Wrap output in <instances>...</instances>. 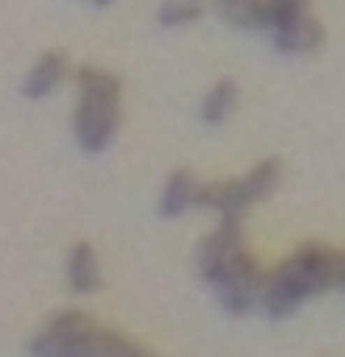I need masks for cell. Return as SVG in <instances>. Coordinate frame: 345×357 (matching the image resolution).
Wrapping results in <instances>:
<instances>
[{"label":"cell","instance_id":"6da1fadb","mask_svg":"<svg viewBox=\"0 0 345 357\" xmlns=\"http://www.w3.org/2000/svg\"><path fill=\"white\" fill-rule=\"evenodd\" d=\"M194 261H198V278L215 290V298H219V307H223L228 315H249V311H257L265 273H261L257 257L249 252L240 223H223V219H219L215 231L203 236Z\"/></svg>","mask_w":345,"mask_h":357},{"label":"cell","instance_id":"7a4b0ae2","mask_svg":"<svg viewBox=\"0 0 345 357\" xmlns=\"http://www.w3.org/2000/svg\"><path fill=\"white\" fill-rule=\"evenodd\" d=\"M341 269H345V252H337L328 244H316V240L299 244L274 273H265L257 311L270 315V319H286L311 294H324V290L341 286Z\"/></svg>","mask_w":345,"mask_h":357},{"label":"cell","instance_id":"3957f363","mask_svg":"<svg viewBox=\"0 0 345 357\" xmlns=\"http://www.w3.org/2000/svg\"><path fill=\"white\" fill-rule=\"evenodd\" d=\"M76 80V109H72V139L85 155H101L118 126H122V84L114 72L85 63L72 72Z\"/></svg>","mask_w":345,"mask_h":357},{"label":"cell","instance_id":"277c9868","mask_svg":"<svg viewBox=\"0 0 345 357\" xmlns=\"http://www.w3.org/2000/svg\"><path fill=\"white\" fill-rule=\"evenodd\" d=\"M101 324L89 311H55L34 336H30V357H89Z\"/></svg>","mask_w":345,"mask_h":357},{"label":"cell","instance_id":"5b68a950","mask_svg":"<svg viewBox=\"0 0 345 357\" xmlns=\"http://www.w3.org/2000/svg\"><path fill=\"white\" fill-rule=\"evenodd\" d=\"M64 282H68V290L80 294V298H89V294H97V290L105 286L101 257H97V248H93L89 240H76V244L68 248V257H64Z\"/></svg>","mask_w":345,"mask_h":357},{"label":"cell","instance_id":"8992f818","mask_svg":"<svg viewBox=\"0 0 345 357\" xmlns=\"http://www.w3.org/2000/svg\"><path fill=\"white\" fill-rule=\"evenodd\" d=\"M270 38H274V51H278V55H291V59H299V55H311V51H320V43H324V26H320V17L307 9V13L291 17L286 26H278Z\"/></svg>","mask_w":345,"mask_h":357},{"label":"cell","instance_id":"52a82bcc","mask_svg":"<svg viewBox=\"0 0 345 357\" xmlns=\"http://www.w3.org/2000/svg\"><path fill=\"white\" fill-rule=\"evenodd\" d=\"M198 190H203V181L194 168H172L160 190V202H156L160 219H182V215L198 211Z\"/></svg>","mask_w":345,"mask_h":357},{"label":"cell","instance_id":"ba28073f","mask_svg":"<svg viewBox=\"0 0 345 357\" xmlns=\"http://www.w3.org/2000/svg\"><path fill=\"white\" fill-rule=\"evenodd\" d=\"M68 55L64 51H43L38 59H34V68L26 72V80H22V97H30V101H43V97H51L64 80H68Z\"/></svg>","mask_w":345,"mask_h":357},{"label":"cell","instance_id":"9c48e42d","mask_svg":"<svg viewBox=\"0 0 345 357\" xmlns=\"http://www.w3.org/2000/svg\"><path fill=\"white\" fill-rule=\"evenodd\" d=\"M236 105H240V89H236V80H215L211 89H207V97H203V105H198V118L207 122V126H223L232 114H236Z\"/></svg>","mask_w":345,"mask_h":357},{"label":"cell","instance_id":"30bf717a","mask_svg":"<svg viewBox=\"0 0 345 357\" xmlns=\"http://www.w3.org/2000/svg\"><path fill=\"white\" fill-rule=\"evenodd\" d=\"M240 185H244V198H249L253 206L265 202V198L282 185V160H274V155H270V160H257V164L240 176Z\"/></svg>","mask_w":345,"mask_h":357},{"label":"cell","instance_id":"8fae6325","mask_svg":"<svg viewBox=\"0 0 345 357\" xmlns=\"http://www.w3.org/2000/svg\"><path fill=\"white\" fill-rule=\"evenodd\" d=\"M89 357H156L152 349H143L139 340H131L126 332H118V328H105L101 324V332H97V340H93V353Z\"/></svg>","mask_w":345,"mask_h":357},{"label":"cell","instance_id":"7c38bea8","mask_svg":"<svg viewBox=\"0 0 345 357\" xmlns=\"http://www.w3.org/2000/svg\"><path fill=\"white\" fill-rule=\"evenodd\" d=\"M203 17H207L203 0H160V9H156V22L164 30H182V26H194Z\"/></svg>","mask_w":345,"mask_h":357},{"label":"cell","instance_id":"4fadbf2b","mask_svg":"<svg viewBox=\"0 0 345 357\" xmlns=\"http://www.w3.org/2000/svg\"><path fill=\"white\" fill-rule=\"evenodd\" d=\"M89 5H93V9H110V5H114V0H89Z\"/></svg>","mask_w":345,"mask_h":357},{"label":"cell","instance_id":"5bb4252c","mask_svg":"<svg viewBox=\"0 0 345 357\" xmlns=\"http://www.w3.org/2000/svg\"><path fill=\"white\" fill-rule=\"evenodd\" d=\"M341 290H345V269H341Z\"/></svg>","mask_w":345,"mask_h":357}]
</instances>
